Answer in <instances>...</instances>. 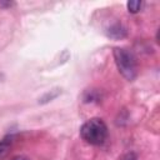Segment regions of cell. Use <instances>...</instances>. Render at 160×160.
<instances>
[{
	"label": "cell",
	"mask_w": 160,
	"mask_h": 160,
	"mask_svg": "<svg viewBox=\"0 0 160 160\" xmlns=\"http://www.w3.org/2000/svg\"><path fill=\"white\" fill-rule=\"evenodd\" d=\"M80 136L90 145H101L108 138V126L99 118L89 119L80 128Z\"/></svg>",
	"instance_id": "1"
},
{
	"label": "cell",
	"mask_w": 160,
	"mask_h": 160,
	"mask_svg": "<svg viewBox=\"0 0 160 160\" xmlns=\"http://www.w3.org/2000/svg\"><path fill=\"white\" fill-rule=\"evenodd\" d=\"M115 64L119 72L129 81H132L138 75V62L135 55L124 48H114L112 50Z\"/></svg>",
	"instance_id": "2"
},
{
	"label": "cell",
	"mask_w": 160,
	"mask_h": 160,
	"mask_svg": "<svg viewBox=\"0 0 160 160\" xmlns=\"http://www.w3.org/2000/svg\"><path fill=\"white\" fill-rule=\"evenodd\" d=\"M14 139H15L14 135H8L0 140V159H4L8 155V152L10 151V148L14 142Z\"/></svg>",
	"instance_id": "3"
},
{
	"label": "cell",
	"mask_w": 160,
	"mask_h": 160,
	"mask_svg": "<svg viewBox=\"0 0 160 160\" xmlns=\"http://www.w3.org/2000/svg\"><path fill=\"white\" fill-rule=\"evenodd\" d=\"M108 35L110 38H112V39H121V38H124L126 35V31H125V29L120 24H116V25L110 28Z\"/></svg>",
	"instance_id": "4"
},
{
	"label": "cell",
	"mask_w": 160,
	"mask_h": 160,
	"mask_svg": "<svg viewBox=\"0 0 160 160\" xmlns=\"http://www.w3.org/2000/svg\"><path fill=\"white\" fill-rule=\"evenodd\" d=\"M141 5H142V2H141V1H139V0L128 1V4H126V6H128L129 11H130V12H132V14L139 12V11H140V9H141Z\"/></svg>",
	"instance_id": "5"
},
{
	"label": "cell",
	"mask_w": 160,
	"mask_h": 160,
	"mask_svg": "<svg viewBox=\"0 0 160 160\" xmlns=\"http://www.w3.org/2000/svg\"><path fill=\"white\" fill-rule=\"evenodd\" d=\"M138 158H136V154L135 152H128V154H125L124 156H122V159L121 160H136Z\"/></svg>",
	"instance_id": "6"
},
{
	"label": "cell",
	"mask_w": 160,
	"mask_h": 160,
	"mask_svg": "<svg viewBox=\"0 0 160 160\" xmlns=\"http://www.w3.org/2000/svg\"><path fill=\"white\" fill-rule=\"evenodd\" d=\"M11 160H29V159L25 158V156H15V158H12Z\"/></svg>",
	"instance_id": "7"
}]
</instances>
